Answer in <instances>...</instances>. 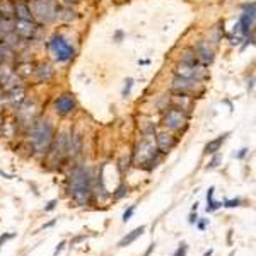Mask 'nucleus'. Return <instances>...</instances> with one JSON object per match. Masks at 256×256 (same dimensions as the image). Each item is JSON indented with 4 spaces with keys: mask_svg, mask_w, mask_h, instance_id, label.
Segmentation results:
<instances>
[{
    "mask_svg": "<svg viewBox=\"0 0 256 256\" xmlns=\"http://www.w3.org/2000/svg\"><path fill=\"white\" fill-rule=\"evenodd\" d=\"M14 17L17 21H33V15L29 11L28 2H17L14 4Z\"/></svg>",
    "mask_w": 256,
    "mask_h": 256,
    "instance_id": "nucleus-14",
    "label": "nucleus"
},
{
    "mask_svg": "<svg viewBox=\"0 0 256 256\" xmlns=\"http://www.w3.org/2000/svg\"><path fill=\"white\" fill-rule=\"evenodd\" d=\"M36 29H38V26L34 24L33 21H17L14 24L15 34L21 38H26V40H28V38H33L34 33H36Z\"/></svg>",
    "mask_w": 256,
    "mask_h": 256,
    "instance_id": "nucleus-12",
    "label": "nucleus"
},
{
    "mask_svg": "<svg viewBox=\"0 0 256 256\" xmlns=\"http://www.w3.org/2000/svg\"><path fill=\"white\" fill-rule=\"evenodd\" d=\"M222 205H224V207H227V209H234V207H239V205H241V200H239V198H236V200H224Z\"/></svg>",
    "mask_w": 256,
    "mask_h": 256,
    "instance_id": "nucleus-21",
    "label": "nucleus"
},
{
    "mask_svg": "<svg viewBox=\"0 0 256 256\" xmlns=\"http://www.w3.org/2000/svg\"><path fill=\"white\" fill-rule=\"evenodd\" d=\"M48 152H50L53 159H61L67 152H69V137H67L65 134H60L57 140L51 142L50 151Z\"/></svg>",
    "mask_w": 256,
    "mask_h": 256,
    "instance_id": "nucleus-9",
    "label": "nucleus"
},
{
    "mask_svg": "<svg viewBox=\"0 0 256 256\" xmlns=\"http://www.w3.org/2000/svg\"><path fill=\"white\" fill-rule=\"evenodd\" d=\"M28 5L33 19H36L40 24L53 22L60 14V5L57 0H31Z\"/></svg>",
    "mask_w": 256,
    "mask_h": 256,
    "instance_id": "nucleus-3",
    "label": "nucleus"
},
{
    "mask_svg": "<svg viewBox=\"0 0 256 256\" xmlns=\"http://www.w3.org/2000/svg\"><path fill=\"white\" fill-rule=\"evenodd\" d=\"M193 53H195L196 60L202 61L203 65H209V63L213 61V50L210 48V45L207 43V41H198L195 50H193Z\"/></svg>",
    "mask_w": 256,
    "mask_h": 256,
    "instance_id": "nucleus-10",
    "label": "nucleus"
},
{
    "mask_svg": "<svg viewBox=\"0 0 256 256\" xmlns=\"http://www.w3.org/2000/svg\"><path fill=\"white\" fill-rule=\"evenodd\" d=\"M50 51L51 55H53L55 60L58 61H70L74 58V55H75V50H74L72 46H70L69 43H67V40L61 34H55L53 38L50 40Z\"/></svg>",
    "mask_w": 256,
    "mask_h": 256,
    "instance_id": "nucleus-5",
    "label": "nucleus"
},
{
    "mask_svg": "<svg viewBox=\"0 0 256 256\" xmlns=\"http://www.w3.org/2000/svg\"><path fill=\"white\" fill-rule=\"evenodd\" d=\"M144 231H145V227L144 226H140V227H137V229H134L132 232H128V234H126L125 238L118 242V248H126V246H130L132 242L137 241V239L144 234Z\"/></svg>",
    "mask_w": 256,
    "mask_h": 256,
    "instance_id": "nucleus-15",
    "label": "nucleus"
},
{
    "mask_svg": "<svg viewBox=\"0 0 256 256\" xmlns=\"http://www.w3.org/2000/svg\"><path fill=\"white\" fill-rule=\"evenodd\" d=\"M2 60H4V55H2V51H0V63H2Z\"/></svg>",
    "mask_w": 256,
    "mask_h": 256,
    "instance_id": "nucleus-35",
    "label": "nucleus"
},
{
    "mask_svg": "<svg viewBox=\"0 0 256 256\" xmlns=\"http://www.w3.org/2000/svg\"><path fill=\"white\" fill-rule=\"evenodd\" d=\"M15 238V234H2L0 236V248H2V244H4L5 241H9V239Z\"/></svg>",
    "mask_w": 256,
    "mask_h": 256,
    "instance_id": "nucleus-26",
    "label": "nucleus"
},
{
    "mask_svg": "<svg viewBox=\"0 0 256 256\" xmlns=\"http://www.w3.org/2000/svg\"><path fill=\"white\" fill-rule=\"evenodd\" d=\"M220 161H222V157H220V155L217 154L215 157H213L212 161H210V164H209V166H207V169H213V167H217V166H219Z\"/></svg>",
    "mask_w": 256,
    "mask_h": 256,
    "instance_id": "nucleus-22",
    "label": "nucleus"
},
{
    "mask_svg": "<svg viewBox=\"0 0 256 256\" xmlns=\"http://www.w3.org/2000/svg\"><path fill=\"white\" fill-rule=\"evenodd\" d=\"M135 212V205H132L128 210H125V213H123V222H126V220H130V217L134 215Z\"/></svg>",
    "mask_w": 256,
    "mask_h": 256,
    "instance_id": "nucleus-23",
    "label": "nucleus"
},
{
    "mask_svg": "<svg viewBox=\"0 0 256 256\" xmlns=\"http://www.w3.org/2000/svg\"><path fill=\"white\" fill-rule=\"evenodd\" d=\"M159 161V151L157 147H154L151 140H142L140 145L135 151V163L137 166H142L144 169L151 171L152 167L157 164Z\"/></svg>",
    "mask_w": 256,
    "mask_h": 256,
    "instance_id": "nucleus-4",
    "label": "nucleus"
},
{
    "mask_svg": "<svg viewBox=\"0 0 256 256\" xmlns=\"http://www.w3.org/2000/svg\"><path fill=\"white\" fill-rule=\"evenodd\" d=\"M69 191L79 205H89L92 200V178L89 169L79 166L70 173Z\"/></svg>",
    "mask_w": 256,
    "mask_h": 256,
    "instance_id": "nucleus-1",
    "label": "nucleus"
},
{
    "mask_svg": "<svg viewBox=\"0 0 256 256\" xmlns=\"http://www.w3.org/2000/svg\"><path fill=\"white\" fill-rule=\"evenodd\" d=\"M63 246H65V242H60V244H58V246H57V248H55V256H57V255H58V253H60V251H61V249H63Z\"/></svg>",
    "mask_w": 256,
    "mask_h": 256,
    "instance_id": "nucleus-30",
    "label": "nucleus"
},
{
    "mask_svg": "<svg viewBox=\"0 0 256 256\" xmlns=\"http://www.w3.org/2000/svg\"><path fill=\"white\" fill-rule=\"evenodd\" d=\"M0 15L4 19H12L14 17V4H11L9 0L0 2Z\"/></svg>",
    "mask_w": 256,
    "mask_h": 256,
    "instance_id": "nucleus-17",
    "label": "nucleus"
},
{
    "mask_svg": "<svg viewBox=\"0 0 256 256\" xmlns=\"http://www.w3.org/2000/svg\"><path fill=\"white\" fill-rule=\"evenodd\" d=\"M176 144H178L176 137H173L171 134L163 132V134L157 135V151L159 152H169Z\"/></svg>",
    "mask_w": 256,
    "mask_h": 256,
    "instance_id": "nucleus-13",
    "label": "nucleus"
},
{
    "mask_svg": "<svg viewBox=\"0 0 256 256\" xmlns=\"http://www.w3.org/2000/svg\"><path fill=\"white\" fill-rule=\"evenodd\" d=\"M196 220H198V217H196V213L193 212V213L190 215V220H188V222H190V224H196Z\"/></svg>",
    "mask_w": 256,
    "mask_h": 256,
    "instance_id": "nucleus-29",
    "label": "nucleus"
},
{
    "mask_svg": "<svg viewBox=\"0 0 256 256\" xmlns=\"http://www.w3.org/2000/svg\"><path fill=\"white\" fill-rule=\"evenodd\" d=\"M186 115H184V111H180V109L176 108H169L166 113V116H164V125L167 126V128H171V130H181V128H184L186 126Z\"/></svg>",
    "mask_w": 256,
    "mask_h": 256,
    "instance_id": "nucleus-6",
    "label": "nucleus"
},
{
    "mask_svg": "<svg viewBox=\"0 0 256 256\" xmlns=\"http://www.w3.org/2000/svg\"><path fill=\"white\" fill-rule=\"evenodd\" d=\"M55 205H57V200H51V202L48 203L46 207H45V212H51V210L55 209Z\"/></svg>",
    "mask_w": 256,
    "mask_h": 256,
    "instance_id": "nucleus-27",
    "label": "nucleus"
},
{
    "mask_svg": "<svg viewBox=\"0 0 256 256\" xmlns=\"http://www.w3.org/2000/svg\"><path fill=\"white\" fill-rule=\"evenodd\" d=\"M75 99H74L72 94H63L55 101V111L60 116H67L70 113L75 111Z\"/></svg>",
    "mask_w": 256,
    "mask_h": 256,
    "instance_id": "nucleus-8",
    "label": "nucleus"
},
{
    "mask_svg": "<svg viewBox=\"0 0 256 256\" xmlns=\"http://www.w3.org/2000/svg\"><path fill=\"white\" fill-rule=\"evenodd\" d=\"M213 188H209V193H207V202H209V205H207V212H215V210H219L220 207H222V202H215L213 200Z\"/></svg>",
    "mask_w": 256,
    "mask_h": 256,
    "instance_id": "nucleus-18",
    "label": "nucleus"
},
{
    "mask_svg": "<svg viewBox=\"0 0 256 256\" xmlns=\"http://www.w3.org/2000/svg\"><path fill=\"white\" fill-rule=\"evenodd\" d=\"M125 87H123V98H126V96H128V94H130V90H132V86H134V79H126L125 80Z\"/></svg>",
    "mask_w": 256,
    "mask_h": 256,
    "instance_id": "nucleus-20",
    "label": "nucleus"
},
{
    "mask_svg": "<svg viewBox=\"0 0 256 256\" xmlns=\"http://www.w3.org/2000/svg\"><path fill=\"white\" fill-rule=\"evenodd\" d=\"M229 137V134H222L220 135V137H217V138H213V140H210L209 144L205 145V154H215L217 151H219L220 149V145L224 144V142H226V138Z\"/></svg>",
    "mask_w": 256,
    "mask_h": 256,
    "instance_id": "nucleus-16",
    "label": "nucleus"
},
{
    "mask_svg": "<svg viewBox=\"0 0 256 256\" xmlns=\"http://www.w3.org/2000/svg\"><path fill=\"white\" fill-rule=\"evenodd\" d=\"M36 74H38V79L40 80H50L51 77H53V70H51L50 65H41L40 69H36Z\"/></svg>",
    "mask_w": 256,
    "mask_h": 256,
    "instance_id": "nucleus-19",
    "label": "nucleus"
},
{
    "mask_svg": "<svg viewBox=\"0 0 256 256\" xmlns=\"http://www.w3.org/2000/svg\"><path fill=\"white\" fill-rule=\"evenodd\" d=\"M186 244H184V242H183V244H181L180 246V248H178L176 249V253H174V255L173 256H184V255H186Z\"/></svg>",
    "mask_w": 256,
    "mask_h": 256,
    "instance_id": "nucleus-25",
    "label": "nucleus"
},
{
    "mask_svg": "<svg viewBox=\"0 0 256 256\" xmlns=\"http://www.w3.org/2000/svg\"><path fill=\"white\" fill-rule=\"evenodd\" d=\"M200 87V80H193V79H184V77H174L173 80V90L174 92H181V94H191L195 92Z\"/></svg>",
    "mask_w": 256,
    "mask_h": 256,
    "instance_id": "nucleus-7",
    "label": "nucleus"
},
{
    "mask_svg": "<svg viewBox=\"0 0 256 256\" xmlns=\"http://www.w3.org/2000/svg\"><path fill=\"white\" fill-rule=\"evenodd\" d=\"M212 253H213V249H210L209 253H205V256H212Z\"/></svg>",
    "mask_w": 256,
    "mask_h": 256,
    "instance_id": "nucleus-34",
    "label": "nucleus"
},
{
    "mask_svg": "<svg viewBox=\"0 0 256 256\" xmlns=\"http://www.w3.org/2000/svg\"><path fill=\"white\" fill-rule=\"evenodd\" d=\"M126 191H128V188L120 186L118 190H116V193H115V198L118 200V198H121V196H125V195H126Z\"/></svg>",
    "mask_w": 256,
    "mask_h": 256,
    "instance_id": "nucleus-24",
    "label": "nucleus"
},
{
    "mask_svg": "<svg viewBox=\"0 0 256 256\" xmlns=\"http://www.w3.org/2000/svg\"><path fill=\"white\" fill-rule=\"evenodd\" d=\"M246 154H248V149H241V152H239V154L236 155V157H238V159H242Z\"/></svg>",
    "mask_w": 256,
    "mask_h": 256,
    "instance_id": "nucleus-31",
    "label": "nucleus"
},
{
    "mask_svg": "<svg viewBox=\"0 0 256 256\" xmlns=\"http://www.w3.org/2000/svg\"><path fill=\"white\" fill-rule=\"evenodd\" d=\"M53 142V126L48 120H38L31 128V144L38 154H48Z\"/></svg>",
    "mask_w": 256,
    "mask_h": 256,
    "instance_id": "nucleus-2",
    "label": "nucleus"
},
{
    "mask_svg": "<svg viewBox=\"0 0 256 256\" xmlns=\"http://www.w3.org/2000/svg\"><path fill=\"white\" fill-rule=\"evenodd\" d=\"M0 174H2L4 178H7V180H12V178H14V176H11V174H5L4 171H0Z\"/></svg>",
    "mask_w": 256,
    "mask_h": 256,
    "instance_id": "nucleus-32",
    "label": "nucleus"
},
{
    "mask_svg": "<svg viewBox=\"0 0 256 256\" xmlns=\"http://www.w3.org/2000/svg\"><path fill=\"white\" fill-rule=\"evenodd\" d=\"M176 75L178 77H184V79L202 80L203 77L207 75V74L203 72L202 69H196V65L191 67V65H184V63H181V65L176 69Z\"/></svg>",
    "mask_w": 256,
    "mask_h": 256,
    "instance_id": "nucleus-11",
    "label": "nucleus"
},
{
    "mask_svg": "<svg viewBox=\"0 0 256 256\" xmlns=\"http://www.w3.org/2000/svg\"><path fill=\"white\" fill-rule=\"evenodd\" d=\"M207 222H209V220H200V222L196 224V226H198V229H200V231H205V227H207Z\"/></svg>",
    "mask_w": 256,
    "mask_h": 256,
    "instance_id": "nucleus-28",
    "label": "nucleus"
},
{
    "mask_svg": "<svg viewBox=\"0 0 256 256\" xmlns=\"http://www.w3.org/2000/svg\"><path fill=\"white\" fill-rule=\"evenodd\" d=\"M154 246H155V244H151V248L147 249V253H145L144 256H149V255H151V253H152V249H154Z\"/></svg>",
    "mask_w": 256,
    "mask_h": 256,
    "instance_id": "nucleus-33",
    "label": "nucleus"
}]
</instances>
